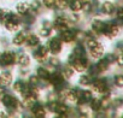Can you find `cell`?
Listing matches in <instances>:
<instances>
[{"instance_id":"cell-27","label":"cell","mask_w":123,"mask_h":118,"mask_svg":"<svg viewBox=\"0 0 123 118\" xmlns=\"http://www.w3.org/2000/svg\"><path fill=\"white\" fill-rule=\"evenodd\" d=\"M57 9L59 10H65L68 6H69V3L67 0H55V5H54Z\"/></svg>"},{"instance_id":"cell-16","label":"cell","mask_w":123,"mask_h":118,"mask_svg":"<svg viewBox=\"0 0 123 118\" xmlns=\"http://www.w3.org/2000/svg\"><path fill=\"white\" fill-rule=\"evenodd\" d=\"M39 42H40V39L35 34H29V35L25 36V43L29 47H35V46L39 45Z\"/></svg>"},{"instance_id":"cell-9","label":"cell","mask_w":123,"mask_h":118,"mask_svg":"<svg viewBox=\"0 0 123 118\" xmlns=\"http://www.w3.org/2000/svg\"><path fill=\"white\" fill-rule=\"evenodd\" d=\"M92 88L94 92L97 93H103L105 89H107V84H106V81L103 80V78H99V80H95L92 82Z\"/></svg>"},{"instance_id":"cell-37","label":"cell","mask_w":123,"mask_h":118,"mask_svg":"<svg viewBox=\"0 0 123 118\" xmlns=\"http://www.w3.org/2000/svg\"><path fill=\"white\" fill-rule=\"evenodd\" d=\"M117 17L121 18V19H123V7L118 9V11H117Z\"/></svg>"},{"instance_id":"cell-23","label":"cell","mask_w":123,"mask_h":118,"mask_svg":"<svg viewBox=\"0 0 123 118\" xmlns=\"http://www.w3.org/2000/svg\"><path fill=\"white\" fill-rule=\"evenodd\" d=\"M89 106H91V110L94 111V112H98L100 108H101V100L99 99H93L89 101Z\"/></svg>"},{"instance_id":"cell-12","label":"cell","mask_w":123,"mask_h":118,"mask_svg":"<svg viewBox=\"0 0 123 118\" xmlns=\"http://www.w3.org/2000/svg\"><path fill=\"white\" fill-rule=\"evenodd\" d=\"M12 80H13V77L10 71H4L0 74V86L1 87H7L12 82Z\"/></svg>"},{"instance_id":"cell-30","label":"cell","mask_w":123,"mask_h":118,"mask_svg":"<svg viewBox=\"0 0 123 118\" xmlns=\"http://www.w3.org/2000/svg\"><path fill=\"white\" fill-rule=\"evenodd\" d=\"M51 30H52V29H48V28L42 27V28L40 29V35H41L42 37H48V36L51 35Z\"/></svg>"},{"instance_id":"cell-36","label":"cell","mask_w":123,"mask_h":118,"mask_svg":"<svg viewBox=\"0 0 123 118\" xmlns=\"http://www.w3.org/2000/svg\"><path fill=\"white\" fill-rule=\"evenodd\" d=\"M122 104H123V100L122 99H115L113 100V106H116V107H121Z\"/></svg>"},{"instance_id":"cell-29","label":"cell","mask_w":123,"mask_h":118,"mask_svg":"<svg viewBox=\"0 0 123 118\" xmlns=\"http://www.w3.org/2000/svg\"><path fill=\"white\" fill-rule=\"evenodd\" d=\"M115 84L119 88H123V75L115 76Z\"/></svg>"},{"instance_id":"cell-26","label":"cell","mask_w":123,"mask_h":118,"mask_svg":"<svg viewBox=\"0 0 123 118\" xmlns=\"http://www.w3.org/2000/svg\"><path fill=\"white\" fill-rule=\"evenodd\" d=\"M79 83L81 86H89L92 83V80H91V76L89 75H82L79 80Z\"/></svg>"},{"instance_id":"cell-35","label":"cell","mask_w":123,"mask_h":118,"mask_svg":"<svg viewBox=\"0 0 123 118\" xmlns=\"http://www.w3.org/2000/svg\"><path fill=\"white\" fill-rule=\"evenodd\" d=\"M79 19H80V17H79V15L76 13V12H74V13H71L70 16H69V21H71V22H79Z\"/></svg>"},{"instance_id":"cell-10","label":"cell","mask_w":123,"mask_h":118,"mask_svg":"<svg viewBox=\"0 0 123 118\" xmlns=\"http://www.w3.org/2000/svg\"><path fill=\"white\" fill-rule=\"evenodd\" d=\"M48 81H49L53 86L59 87V86L63 84V82H64V76H63V74H60V72H53V74L49 75Z\"/></svg>"},{"instance_id":"cell-17","label":"cell","mask_w":123,"mask_h":118,"mask_svg":"<svg viewBox=\"0 0 123 118\" xmlns=\"http://www.w3.org/2000/svg\"><path fill=\"white\" fill-rule=\"evenodd\" d=\"M31 111L36 116V117H45L46 116V110L37 102H35L33 106H31Z\"/></svg>"},{"instance_id":"cell-34","label":"cell","mask_w":123,"mask_h":118,"mask_svg":"<svg viewBox=\"0 0 123 118\" xmlns=\"http://www.w3.org/2000/svg\"><path fill=\"white\" fill-rule=\"evenodd\" d=\"M99 42L95 40V39H93V37H91V39H88L87 40V46H88V48H92V47H94L95 45H98Z\"/></svg>"},{"instance_id":"cell-22","label":"cell","mask_w":123,"mask_h":118,"mask_svg":"<svg viewBox=\"0 0 123 118\" xmlns=\"http://www.w3.org/2000/svg\"><path fill=\"white\" fill-rule=\"evenodd\" d=\"M113 10H115V5H113L111 1H105V3H103V5H101V11H103L104 13L111 15V13L113 12Z\"/></svg>"},{"instance_id":"cell-3","label":"cell","mask_w":123,"mask_h":118,"mask_svg":"<svg viewBox=\"0 0 123 118\" xmlns=\"http://www.w3.org/2000/svg\"><path fill=\"white\" fill-rule=\"evenodd\" d=\"M15 62H16V55H15V53L6 51V52H4V53L0 54V65L9 66V65H12Z\"/></svg>"},{"instance_id":"cell-21","label":"cell","mask_w":123,"mask_h":118,"mask_svg":"<svg viewBox=\"0 0 123 118\" xmlns=\"http://www.w3.org/2000/svg\"><path fill=\"white\" fill-rule=\"evenodd\" d=\"M16 10H17V12H18L19 15H25V13L30 10V5L22 1V3H18V4L16 5Z\"/></svg>"},{"instance_id":"cell-19","label":"cell","mask_w":123,"mask_h":118,"mask_svg":"<svg viewBox=\"0 0 123 118\" xmlns=\"http://www.w3.org/2000/svg\"><path fill=\"white\" fill-rule=\"evenodd\" d=\"M109 62L106 60V59H101V60H99L98 63H97V65H95V70H97V72L98 74H100V72H105L107 69H109Z\"/></svg>"},{"instance_id":"cell-18","label":"cell","mask_w":123,"mask_h":118,"mask_svg":"<svg viewBox=\"0 0 123 118\" xmlns=\"http://www.w3.org/2000/svg\"><path fill=\"white\" fill-rule=\"evenodd\" d=\"M25 33L24 31H19V33H17L16 35H15V37H13V40H12V42H13V45H16V46H22L24 42H25Z\"/></svg>"},{"instance_id":"cell-40","label":"cell","mask_w":123,"mask_h":118,"mask_svg":"<svg viewBox=\"0 0 123 118\" xmlns=\"http://www.w3.org/2000/svg\"><path fill=\"white\" fill-rule=\"evenodd\" d=\"M80 1H82V3H91V0H80Z\"/></svg>"},{"instance_id":"cell-24","label":"cell","mask_w":123,"mask_h":118,"mask_svg":"<svg viewBox=\"0 0 123 118\" xmlns=\"http://www.w3.org/2000/svg\"><path fill=\"white\" fill-rule=\"evenodd\" d=\"M36 72H37V76L40 78H42V80H48L49 78V75H51L49 71L47 69H45V68H39L36 70Z\"/></svg>"},{"instance_id":"cell-11","label":"cell","mask_w":123,"mask_h":118,"mask_svg":"<svg viewBox=\"0 0 123 118\" xmlns=\"http://www.w3.org/2000/svg\"><path fill=\"white\" fill-rule=\"evenodd\" d=\"M89 53H91V57L94 58V59H100L103 55H104V47L101 43H98L95 45L94 47L89 48Z\"/></svg>"},{"instance_id":"cell-13","label":"cell","mask_w":123,"mask_h":118,"mask_svg":"<svg viewBox=\"0 0 123 118\" xmlns=\"http://www.w3.org/2000/svg\"><path fill=\"white\" fill-rule=\"evenodd\" d=\"M60 40L63 41V42H67V43L73 42V41L75 40V31L69 30V29L62 31V34H60Z\"/></svg>"},{"instance_id":"cell-2","label":"cell","mask_w":123,"mask_h":118,"mask_svg":"<svg viewBox=\"0 0 123 118\" xmlns=\"http://www.w3.org/2000/svg\"><path fill=\"white\" fill-rule=\"evenodd\" d=\"M70 65H71L73 69L76 70L77 72H83V71H86V69L88 68V60H87L86 58H83V55H82V57H77Z\"/></svg>"},{"instance_id":"cell-38","label":"cell","mask_w":123,"mask_h":118,"mask_svg":"<svg viewBox=\"0 0 123 118\" xmlns=\"http://www.w3.org/2000/svg\"><path fill=\"white\" fill-rule=\"evenodd\" d=\"M49 63H51V65H53V66H55V65H58V60H55V58H52L51 60H49Z\"/></svg>"},{"instance_id":"cell-15","label":"cell","mask_w":123,"mask_h":118,"mask_svg":"<svg viewBox=\"0 0 123 118\" xmlns=\"http://www.w3.org/2000/svg\"><path fill=\"white\" fill-rule=\"evenodd\" d=\"M105 27H106V23L103 22V21H100V19H94L92 22V29H93V31H95L98 34L103 33L104 29H105Z\"/></svg>"},{"instance_id":"cell-25","label":"cell","mask_w":123,"mask_h":118,"mask_svg":"<svg viewBox=\"0 0 123 118\" xmlns=\"http://www.w3.org/2000/svg\"><path fill=\"white\" fill-rule=\"evenodd\" d=\"M73 75H74V69H73V66H71V65L65 66L64 70H63V76H64V78H71Z\"/></svg>"},{"instance_id":"cell-1","label":"cell","mask_w":123,"mask_h":118,"mask_svg":"<svg viewBox=\"0 0 123 118\" xmlns=\"http://www.w3.org/2000/svg\"><path fill=\"white\" fill-rule=\"evenodd\" d=\"M4 25H5L6 30H9V31H17L19 29V18H18V16L10 12L7 18L4 22Z\"/></svg>"},{"instance_id":"cell-5","label":"cell","mask_w":123,"mask_h":118,"mask_svg":"<svg viewBox=\"0 0 123 118\" xmlns=\"http://www.w3.org/2000/svg\"><path fill=\"white\" fill-rule=\"evenodd\" d=\"M47 47H48L49 52H51L52 54H54V55L58 54V53H60L62 48H63V46H62V41H60L58 37L51 39V40L48 41V43H47Z\"/></svg>"},{"instance_id":"cell-32","label":"cell","mask_w":123,"mask_h":118,"mask_svg":"<svg viewBox=\"0 0 123 118\" xmlns=\"http://www.w3.org/2000/svg\"><path fill=\"white\" fill-rule=\"evenodd\" d=\"M29 83L31 86H37L39 84V76L37 75H31L29 77Z\"/></svg>"},{"instance_id":"cell-39","label":"cell","mask_w":123,"mask_h":118,"mask_svg":"<svg viewBox=\"0 0 123 118\" xmlns=\"http://www.w3.org/2000/svg\"><path fill=\"white\" fill-rule=\"evenodd\" d=\"M0 117H5V113L3 111H0Z\"/></svg>"},{"instance_id":"cell-20","label":"cell","mask_w":123,"mask_h":118,"mask_svg":"<svg viewBox=\"0 0 123 118\" xmlns=\"http://www.w3.org/2000/svg\"><path fill=\"white\" fill-rule=\"evenodd\" d=\"M69 6H70V9H71L73 12H79V11L82 10L83 3L80 1V0H71V1L69 3Z\"/></svg>"},{"instance_id":"cell-28","label":"cell","mask_w":123,"mask_h":118,"mask_svg":"<svg viewBox=\"0 0 123 118\" xmlns=\"http://www.w3.org/2000/svg\"><path fill=\"white\" fill-rule=\"evenodd\" d=\"M24 82L23 81H16L15 83H13V89L16 90V92H18V93H21L22 92V89H23V87H24Z\"/></svg>"},{"instance_id":"cell-8","label":"cell","mask_w":123,"mask_h":118,"mask_svg":"<svg viewBox=\"0 0 123 118\" xmlns=\"http://www.w3.org/2000/svg\"><path fill=\"white\" fill-rule=\"evenodd\" d=\"M54 28L57 30H59L60 33L64 31L67 29H69V25H68V19L67 17H63V16H58L55 19H54V23H53Z\"/></svg>"},{"instance_id":"cell-4","label":"cell","mask_w":123,"mask_h":118,"mask_svg":"<svg viewBox=\"0 0 123 118\" xmlns=\"http://www.w3.org/2000/svg\"><path fill=\"white\" fill-rule=\"evenodd\" d=\"M1 102L9 110H16L18 107V100L13 95H10V94H4L3 99H1Z\"/></svg>"},{"instance_id":"cell-14","label":"cell","mask_w":123,"mask_h":118,"mask_svg":"<svg viewBox=\"0 0 123 118\" xmlns=\"http://www.w3.org/2000/svg\"><path fill=\"white\" fill-rule=\"evenodd\" d=\"M16 63L19 64L21 66H29L30 64V58L25 53H18L16 55Z\"/></svg>"},{"instance_id":"cell-6","label":"cell","mask_w":123,"mask_h":118,"mask_svg":"<svg viewBox=\"0 0 123 118\" xmlns=\"http://www.w3.org/2000/svg\"><path fill=\"white\" fill-rule=\"evenodd\" d=\"M48 53H49V49L47 47V45H42L37 48V51L35 52V59L40 63H45L47 60V57H48Z\"/></svg>"},{"instance_id":"cell-31","label":"cell","mask_w":123,"mask_h":118,"mask_svg":"<svg viewBox=\"0 0 123 118\" xmlns=\"http://www.w3.org/2000/svg\"><path fill=\"white\" fill-rule=\"evenodd\" d=\"M43 6H46L47 9H52L55 5V0H42Z\"/></svg>"},{"instance_id":"cell-7","label":"cell","mask_w":123,"mask_h":118,"mask_svg":"<svg viewBox=\"0 0 123 118\" xmlns=\"http://www.w3.org/2000/svg\"><path fill=\"white\" fill-rule=\"evenodd\" d=\"M103 34H104L107 39H113V37H116V36L119 34V28H118V25H116V24H113V23L106 24V27H105Z\"/></svg>"},{"instance_id":"cell-33","label":"cell","mask_w":123,"mask_h":118,"mask_svg":"<svg viewBox=\"0 0 123 118\" xmlns=\"http://www.w3.org/2000/svg\"><path fill=\"white\" fill-rule=\"evenodd\" d=\"M30 10H33V11H39L40 10V1H37V0H35V1H33L31 3V5H30Z\"/></svg>"}]
</instances>
